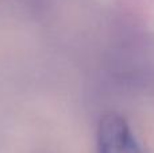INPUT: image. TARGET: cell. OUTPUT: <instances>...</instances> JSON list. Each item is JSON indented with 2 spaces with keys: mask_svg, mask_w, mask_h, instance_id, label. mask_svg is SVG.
<instances>
[{
  "mask_svg": "<svg viewBox=\"0 0 154 153\" xmlns=\"http://www.w3.org/2000/svg\"><path fill=\"white\" fill-rule=\"evenodd\" d=\"M96 153H142L125 118L106 114L99 122Z\"/></svg>",
  "mask_w": 154,
  "mask_h": 153,
  "instance_id": "6da1fadb",
  "label": "cell"
}]
</instances>
